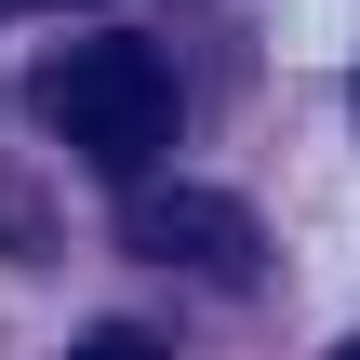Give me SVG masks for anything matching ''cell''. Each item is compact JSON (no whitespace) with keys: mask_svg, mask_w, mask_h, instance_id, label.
I'll return each mask as SVG.
<instances>
[{"mask_svg":"<svg viewBox=\"0 0 360 360\" xmlns=\"http://www.w3.org/2000/svg\"><path fill=\"white\" fill-rule=\"evenodd\" d=\"M334 360H360V334H347V347H334Z\"/></svg>","mask_w":360,"mask_h":360,"instance_id":"obj_4","label":"cell"},{"mask_svg":"<svg viewBox=\"0 0 360 360\" xmlns=\"http://www.w3.org/2000/svg\"><path fill=\"white\" fill-rule=\"evenodd\" d=\"M67 360H160V334H147V321H94Z\"/></svg>","mask_w":360,"mask_h":360,"instance_id":"obj_3","label":"cell"},{"mask_svg":"<svg viewBox=\"0 0 360 360\" xmlns=\"http://www.w3.org/2000/svg\"><path fill=\"white\" fill-rule=\"evenodd\" d=\"M134 240L160 267H200V281H254V254H267L227 187H134Z\"/></svg>","mask_w":360,"mask_h":360,"instance_id":"obj_2","label":"cell"},{"mask_svg":"<svg viewBox=\"0 0 360 360\" xmlns=\"http://www.w3.org/2000/svg\"><path fill=\"white\" fill-rule=\"evenodd\" d=\"M40 107H53V134H67L94 174H120V187H147L160 147H174V67H160V40H80V53L40 80Z\"/></svg>","mask_w":360,"mask_h":360,"instance_id":"obj_1","label":"cell"}]
</instances>
